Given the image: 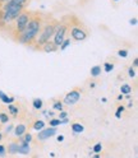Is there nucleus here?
<instances>
[{"label":"nucleus","mask_w":138,"mask_h":158,"mask_svg":"<svg viewBox=\"0 0 138 158\" xmlns=\"http://www.w3.org/2000/svg\"><path fill=\"white\" fill-rule=\"evenodd\" d=\"M68 117V112L67 111H60V112H59V116H58V118H59V120H63V118H67Z\"/></svg>","instance_id":"nucleus-30"},{"label":"nucleus","mask_w":138,"mask_h":158,"mask_svg":"<svg viewBox=\"0 0 138 158\" xmlns=\"http://www.w3.org/2000/svg\"><path fill=\"white\" fill-rule=\"evenodd\" d=\"M32 107L35 108V110H42L44 101L41 100V98H33L32 100Z\"/></svg>","instance_id":"nucleus-17"},{"label":"nucleus","mask_w":138,"mask_h":158,"mask_svg":"<svg viewBox=\"0 0 138 158\" xmlns=\"http://www.w3.org/2000/svg\"><path fill=\"white\" fill-rule=\"evenodd\" d=\"M42 22H44V17L41 14L32 13L31 18H29V21H28V24L24 28V31L15 38V41L22 45H26V46H33L38 33L41 31Z\"/></svg>","instance_id":"nucleus-1"},{"label":"nucleus","mask_w":138,"mask_h":158,"mask_svg":"<svg viewBox=\"0 0 138 158\" xmlns=\"http://www.w3.org/2000/svg\"><path fill=\"white\" fill-rule=\"evenodd\" d=\"M104 70L105 73H110L114 70V64L113 63H105L104 64Z\"/></svg>","instance_id":"nucleus-26"},{"label":"nucleus","mask_w":138,"mask_h":158,"mask_svg":"<svg viewBox=\"0 0 138 158\" xmlns=\"http://www.w3.org/2000/svg\"><path fill=\"white\" fill-rule=\"evenodd\" d=\"M59 50V47L53 42V41H49V42H46L42 47H41V51H44V52H46V54H51V52H56Z\"/></svg>","instance_id":"nucleus-9"},{"label":"nucleus","mask_w":138,"mask_h":158,"mask_svg":"<svg viewBox=\"0 0 138 158\" xmlns=\"http://www.w3.org/2000/svg\"><path fill=\"white\" fill-rule=\"evenodd\" d=\"M115 117H116V118H120V117H122V114L118 112V111H115Z\"/></svg>","instance_id":"nucleus-36"},{"label":"nucleus","mask_w":138,"mask_h":158,"mask_svg":"<svg viewBox=\"0 0 138 158\" xmlns=\"http://www.w3.org/2000/svg\"><path fill=\"white\" fill-rule=\"evenodd\" d=\"M71 44H72V40L69 38V37H67V38L64 40V41L62 42V45L59 46V48H60V51H64V50H67V48H68L69 46H71Z\"/></svg>","instance_id":"nucleus-21"},{"label":"nucleus","mask_w":138,"mask_h":158,"mask_svg":"<svg viewBox=\"0 0 138 158\" xmlns=\"http://www.w3.org/2000/svg\"><path fill=\"white\" fill-rule=\"evenodd\" d=\"M28 2H29V0H9V2H6V4H9V5H24V6H27Z\"/></svg>","instance_id":"nucleus-20"},{"label":"nucleus","mask_w":138,"mask_h":158,"mask_svg":"<svg viewBox=\"0 0 138 158\" xmlns=\"http://www.w3.org/2000/svg\"><path fill=\"white\" fill-rule=\"evenodd\" d=\"M71 129H72V131H73L74 134H82V133L84 131V126H83V124H81V123H73V124L71 125Z\"/></svg>","instance_id":"nucleus-13"},{"label":"nucleus","mask_w":138,"mask_h":158,"mask_svg":"<svg viewBox=\"0 0 138 158\" xmlns=\"http://www.w3.org/2000/svg\"><path fill=\"white\" fill-rule=\"evenodd\" d=\"M127 107H128V108H132V107H133V102H132V101H129V103H128V106H127Z\"/></svg>","instance_id":"nucleus-39"},{"label":"nucleus","mask_w":138,"mask_h":158,"mask_svg":"<svg viewBox=\"0 0 138 158\" xmlns=\"http://www.w3.org/2000/svg\"><path fill=\"white\" fill-rule=\"evenodd\" d=\"M0 101H2L3 103H5V105H11V103H14L15 98L12 97V96H8V94H6L5 92H3V91H0Z\"/></svg>","instance_id":"nucleus-12"},{"label":"nucleus","mask_w":138,"mask_h":158,"mask_svg":"<svg viewBox=\"0 0 138 158\" xmlns=\"http://www.w3.org/2000/svg\"><path fill=\"white\" fill-rule=\"evenodd\" d=\"M21 139H22L23 142L28 143V144H31V143H32V140H33V135H32L31 133H26L23 136H21Z\"/></svg>","instance_id":"nucleus-22"},{"label":"nucleus","mask_w":138,"mask_h":158,"mask_svg":"<svg viewBox=\"0 0 138 158\" xmlns=\"http://www.w3.org/2000/svg\"><path fill=\"white\" fill-rule=\"evenodd\" d=\"M13 133H14V135H15L17 138L23 136V135L27 133V125H26V124H18V125H15Z\"/></svg>","instance_id":"nucleus-11"},{"label":"nucleus","mask_w":138,"mask_h":158,"mask_svg":"<svg viewBox=\"0 0 138 158\" xmlns=\"http://www.w3.org/2000/svg\"><path fill=\"white\" fill-rule=\"evenodd\" d=\"M129 23L132 24V26H137V23H138V21H137V18H132L131 21H129Z\"/></svg>","instance_id":"nucleus-34"},{"label":"nucleus","mask_w":138,"mask_h":158,"mask_svg":"<svg viewBox=\"0 0 138 158\" xmlns=\"http://www.w3.org/2000/svg\"><path fill=\"white\" fill-rule=\"evenodd\" d=\"M123 98H124V96H123V94H119V96H118V97H116V100H118V101H122V100H123Z\"/></svg>","instance_id":"nucleus-37"},{"label":"nucleus","mask_w":138,"mask_h":158,"mask_svg":"<svg viewBox=\"0 0 138 158\" xmlns=\"http://www.w3.org/2000/svg\"><path fill=\"white\" fill-rule=\"evenodd\" d=\"M114 2H119V0H114Z\"/></svg>","instance_id":"nucleus-44"},{"label":"nucleus","mask_w":138,"mask_h":158,"mask_svg":"<svg viewBox=\"0 0 138 158\" xmlns=\"http://www.w3.org/2000/svg\"><path fill=\"white\" fill-rule=\"evenodd\" d=\"M56 140H58L59 143H62V142H64V135H62V134H59V135H58V138H56Z\"/></svg>","instance_id":"nucleus-33"},{"label":"nucleus","mask_w":138,"mask_h":158,"mask_svg":"<svg viewBox=\"0 0 138 158\" xmlns=\"http://www.w3.org/2000/svg\"><path fill=\"white\" fill-rule=\"evenodd\" d=\"M3 138H4V135H3V133H2V131H0V142L3 140Z\"/></svg>","instance_id":"nucleus-41"},{"label":"nucleus","mask_w":138,"mask_h":158,"mask_svg":"<svg viewBox=\"0 0 138 158\" xmlns=\"http://www.w3.org/2000/svg\"><path fill=\"white\" fill-rule=\"evenodd\" d=\"M6 2H9V0H2V3L4 4V3H6Z\"/></svg>","instance_id":"nucleus-42"},{"label":"nucleus","mask_w":138,"mask_h":158,"mask_svg":"<svg viewBox=\"0 0 138 158\" xmlns=\"http://www.w3.org/2000/svg\"><path fill=\"white\" fill-rule=\"evenodd\" d=\"M91 158H101V153L100 154H93Z\"/></svg>","instance_id":"nucleus-38"},{"label":"nucleus","mask_w":138,"mask_h":158,"mask_svg":"<svg viewBox=\"0 0 138 158\" xmlns=\"http://www.w3.org/2000/svg\"><path fill=\"white\" fill-rule=\"evenodd\" d=\"M128 50H124V48H122V50H119L118 51V56L119 57H123V59H125V57H128Z\"/></svg>","instance_id":"nucleus-29"},{"label":"nucleus","mask_w":138,"mask_h":158,"mask_svg":"<svg viewBox=\"0 0 138 158\" xmlns=\"http://www.w3.org/2000/svg\"><path fill=\"white\" fill-rule=\"evenodd\" d=\"M92 152L95 154H100L102 152V143H96L93 147H92Z\"/></svg>","instance_id":"nucleus-23"},{"label":"nucleus","mask_w":138,"mask_h":158,"mask_svg":"<svg viewBox=\"0 0 138 158\" xmlns=\"http://www.w3.org/2000/svg\"><path fill=\"white\" fill-rule=\"evenodd\" d=\"M53 110H54V111H58V112L63 111V110H64V105H63V102H62L60 100L54 101V103H53Z\"/></svg>","instance_id":"nucleus-19"},{"label":"nucleus","mask_w":138,"mask_h":158,"mask_svg":"<svg viewBox=\"0 0 138 158\" xmlns=\"http://www.w3.org/2000/svg\"><path fill=\"white\" fill-rule=\"evenodd\" d=\"M8 111H9V115H11L12 117H17L18 114H19V107L15 106L14 103H11V105H8Z\"/></svg>","instance_id":"nucleus-15"},{"label":"nucleus","mask_w":138,"mask_h":158,"mask_svg":"<svg viewBox=\"0 0 138 158\" xmlns=\"http://www.w3.org/2000/svg\"><path fill=\"white\" fill-rule=\"evenodd\" d=\"M120 94L127 96V94H132V85L131 84H122L120 87Z\"/></svg>","instance_id":"nucleus-18"},{"label":"nucleus","mask_w":138,"mask_h":158,"mask_svg":"<svg viewBox=\"0 0 138 158\" xmlns=\"http://www.w3.org/2000/svg\"><path fill=\"white\" fill-rule=\"evenodd\" d=\"M9 115L6 112H0V124H8L9 123Z\"/></svg>","instance_id":"nucleus-24"},{"label":"nucleus","mask_w":138,"mask_h":158,"mask_svg":"<svg viewBox=\"0 0 138 158\" xmlns=\"http://www.w3.org/2000/svg\"><path fill=\"white\" fill-rule=\"evenodd\" d=\"M6 156V147L4 144H0V158H4Z\"/></svg>","instance_id":"nucleus-28"},{"label":"nucleus","mask_w":138,"mask_h":158,"mask_svg":"<svg viewBox=\"0 0 138 158\" xmlns=\"http://www.w3.org/2000/svg\"><path fill=\"white\" fill-rule=\"evenodd\" d=\"M59 23H60V21H58V19L53 18L51 15L47 17V18H44L41 31H40V33H38L36 41L33 44V47L36 48V50H38V48L41 50V47L46 42L51 41V38H53V36H54V33L56 31Z\"/></svg>","instance_id":"nucleus-2"},{"label":"nucleus","mask_w":138,"mask_h":158,"mask_svg":"<svg viewBox=\"0 0 138 158\" xmlns=\"http://www.w3.org/2000/svg\"><path fill=\"white\" fill-rule=\"evenodd\" d=\"M68 31H69V24L67 22V19H63V21H60V23H59V26L56 28V31H55V33L53 36L51 41L59 47V46L62 45V42L67 38Z\"/></svg>","instance_id":"nucleus-5"},{"label":"nucleus","mask_w":138,"mask_h":158,"mask_svg":"<svg viewBox=\"0 0 138 158\" xmlns=\"http://www.w3.org/2000/svg\"><path fill=\"white\" fill-rule=\"evenodd\" d=\"M116 111H118V112H120V114H123V112L125 111V106H123V105H120V106H118V108H116Z\"/></svg>","instance_id":"nucleus-32"},{"label":"nucleus","mask_w":138,"mask_h":158,"mask_svg":"<svg viewBox=\"0 0 138 158\" xmlns=\"http://www.w3.org/2000/svg\"><path fill=\"white\" fill-rule=\"evenodd\" d=\"M71 22H68L69 24V38L73 40V41H77V42H81V41H84V40L88 37V32L87 29L82 26V23L78 21L77 18L74 17H69Z\"/></svg>","instance_id":"nucleus-3"},{"label":"nucleus","mask_w":138,"mask_h":158,"mask_svg":"<svg viewBox=\"0 0 138 158\" xmlns=\"http://www.w3.org/2000/svg\"><path fill=\"white\" fill-rule=\"evenodd\" d=\"M13 130H14V125H13V124H9V125L5 127V133H6V134H11Z\"/></svg>","instance_id":"nucleus-31"},{"label":"nucleus","mask_w":138,"mask_h":158,"mask_svg":"<svg viewBox=\"0 0 138 158\" xmlns=\"http://www.w3.org/2000/svg\"><path fill=\"white\" fill-rule=\"evenodd\" d=\"M2 4H3V3H2V0H0V6H2Z\"/></svg>","instance_id":"nucleus-43"},{"label":"nucleus","mask_w":138,"mask_h":158,"mask_svg":"<svg viewBox=\"0 0 138 158\" xmlns=\"http://www.w3.org/2000/svg\"><path fill=\"white\" fill-rule=\"evenodd\" d=\"M6 147V154L9 156H15L18 153V142L15 140H12V142H9Z\"/></svg>","instance_id":"nucleus-10"},{"label":"nucleus","mask_w":138,"mask_h":158,"mask_svg":"<svg viewBox=\"0 0 138 158\" xmlns=\"http://www.w3.org/2000/svg\"><path fill=\"white\" fill-rule=\"evenodd\" d=\"M132 66H133L134 69H136V68L138 66V57H136V59H134V60H133V65H132Z\"/></svg>","instance_id":"nucleus-35"},{"label":"nucleus","mask_w":138,"mask_h":158,"mask_svg":"<svg viewBox=\"0 0 138 158\" xmlns=\"http://www.w3.org/2000/svg\"><path fill=\"white\" fill-rule=\"evenodd\" d=\"M95 87H96V83L95 82H91L90 83V88H95Z\"/></svg>","instance_id":"nucleus-40"},{"label":"nucleus","mask_w":138,"mask_h":158,"mask_svg":"<svg viewBox=\"0 0 138 158\" xmlns=\"http://www.w3.org/2000/svg\"><path fill=\"white\" fill-rule=\"evenodd\" d=\"M58 134V127H44L42 130H40L37 133V140L38 142H45V140H49L50 138H54L55 135Z\"/></svg>","instance_id":"nucleus-7"},{"label":"nucleus","mask_w":138,"mask_h":158,"mask_svg":"<svg viewBox=\"0 0 138 158\" xmlns=\"http://www.w3.org/2000/svg\"><path fill=\"white\" fill-rule=\"evenodd\" d=\"M101 72H102L101 65H95V66L91 68L90 74H91L92 78H97V77H100V75H101Z\"/></svg>","instance_id":"nucleus-14"},{"label":"nucleus","mask_w":138,"mask_h":158,"mask_svg":"<svg viewBox=\"0 0 138 158\" xmlns=\"http://www.w3.org/2000/svg\"><path fill=\"white\" fill-rule=\"evenodd\" d=\"M59 125H62V124H60V120H59L58 117L50 118V121H49V126H51V127H58Z\"/></svg>","instance_id":"nucleus-25"},{"label":"nucleus","mask_w":138,"mask_h":158,"mask_svg":"<svg viewBox=\"0 0 138 158\" xmlns=\"http://www.w3.org/2000/svg\"><path fill=\"white\" fill-rule=\"evenodd\" d=\"M128 75H129V78H136L137 75V72H136V69L133 66H129V69H128Z\"/></svg>","instance_id":"nucleus-27"},{"label":"nucleus","mask_w":138,"mask_h":158,"mask_svg":"<svg viewBox=\"0 0 138 158\" xmlns=\"http://www.w3.org/2000/svg\"><path fill=\"white\" fill-rule=\"evenodd\" d=\"M31 152H32L31 144H28V143L23 142L21 138H19V142H18V153H17V154L28 156V154H31Z\"/></svg>","instance_id":"nucleus-8"},{"label":"nucleus","mask_w":138,"mask_h":158,"mask_svg":"<svg viewBox=\"0 0 138 158\" xmlns=\"http://www.w3.org/2000/svg\"><path fill=\"white\" fill-rule=\"evenodd\" d=\"M110 158H111V157H110Z\"/></svg>","instance_id":"nucleus-45"},{"label":"nucleus","mask_w":138,"mask_h":158,"mask_svg":"<svg viewBox=\"0 0 138 158\" xmlns=\"http://www.w3.org/2000/svg\"><path fill=\"white\" fill-rule=\"evenodd\" d=\"M44 127H45V121L44 120H40V118L36 120V121H33V124H32V129L36 130L37 133L40 131V130H42Z\"/></svg>","instance_id":"nucleus-16"},{"label":"nucleus","mask_w":138,"mask_h":158,"mask_svg":"<svg viewBox=\"0 0 138 158\" xmlns=\"http://www.w3.org/2000/svg\"><path fill=\"white\" fill-rule=\"evenodd\" d=\"M31 12H28V10H23L21 14H19L17 17V19L12 23V26L9 27V31H11V35L12 37L15 40L19 35H21L23 31H24V28L28 24V21H29V18H31Z\"/></svg>","instance_id":"nucleus-4"},{"label":"nucleus","mask_w":138,"mask_h":158,"mask_svg":"<svg viewBox=\"0 0 138 158\" xmlns=\"http://www.w3.org/2000/svg\"><path fill=\"white\" fill-rule=\"evenodd\" d=\"M82 97V92L80 89H72L71 92H68L64 98H63V105H67V106H73L75 105L77 102H80Z\"/></svg>","instance_id":"nucleus-6"}]
</instances>
